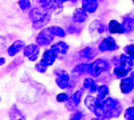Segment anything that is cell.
I'll use <instances>...</instances> for the list:
<instances>
[{
    "label": "cell",
    "instance_id": "cell-36",
    "mask_svg": "<svg viewBox=\"0 0 134 120\" xmlns=\"http://www.w3.org/2000/svg\"><path fill=\"white\" fill-rule=\"evenodd\" d=\"M52 2L55 3V4H59V5H62L63 3H66L67 0H52Z\"/></svg>",
    "mask_w": 134,
    "mask_h": 120
},
{
    "label": "cell",
    "instance_id": "cell-21",
    "mask_svg": "<svg viewBox=\"0 0 134 120\" xmlns=\"http://www.w3.org/2000/svg\"><path fill=\"white\" fill-rule=\"evenodd\" d=\"M118 64L119 65H124V67H126L127 70H130L131 71V68H133V65H134V60H133V58H130V56H127V55H121L119 58H118Z\"/></svg>",
    "mask_w": 134,
    "mask_h": 120
},
{
    "label": "cell",
    "instance_id": "cell-8",
    "mask_svg": "<svg viewBox=\"0 0 134 120\" xmlns=\"http://www.w3.org/2000/svg\"><path fill=\"white\" fill-rule=\"evenodd\" d=\"M134 88V76L130 75V76H126V78L121 79V84H119V90L124 95H127L133 91Z\"/></svg>",
    "mask_w": 134,
    "mask_h": 120
},
{
    "label": "cell",
    "instance_id": "cell-11",
    "mask_svg": "<svg viewBox=\"0 0 134 120\" xmlns=\"http://www.w3.org/2000/svg\"><path fill=\"white\" fill-rule=\"evenodd\" d=\"M24 48V41L23 40H15L12 44H11L7 49V53H8V56L11 58H14L16 56L19 52H21V49Z\"/></svg>",
    "mask_w": 134,
    "mask_h": 120
},
{
    "label": "cell",
    "instance_id": "cell-35",
    "mask_svg": "<svg viewBox=\"0 0 134 120\" xmlns=\"http://www.w3.org/2000/svg\"><path fill=\"white\" fill-rule=\"evenodd\" d=\"M50 2V0H38V3H39V5H40V8H44L47 5V3Z\"/></svg>",
    "mask_w": 134,
    "mask_h": 120
},
{
    "label": "cell",
    "instance_id": "cell-6",
    "mask_svg": "<svg viewBox=\"0 0 134 120\" xmlns=\"http://www.w3.org/2000/svg\"><path fill=\"white\" fill-rule=\"evenodd\" d=\"M118 104H119V102L117 99H114V97H106V99H103L100 102V108H102V111L105 113V120L109 119V115Z\"/></svg>",
    "mask_w": 134,
    "mask_h": 120
},
{
    "label": "cell",
    "instance_id": "cell-22",
    "mask_svg": "<svg viewBox=\"0 0 134 120\" xmlns=\"http://www.w3.org/2000/svg\"><path fill=\"white\" fill-rule=\"evenodd\" d=\"M87 68H88V63H79V64H76L75 67L72 68L71 73H72L74 78H78V76H81L82 73H86Z\"/></svg>",
    "mask_w": 134,
    "mask_h": 120
},
{
    "label": "cell",
    "instance_id": "cell-38",
    "mask_svg": "<svg viewBox=\"0 0 134 120\" xmlns=\"http://www.w3.org/2000/svg\"><path fill=\"white\" fill-rule=\"evenodd\" d=\"M67 2H70V3H76V2H79V0H67Z\"/></svg>",
    "mask_w": 134,
    "mask_h": 120
},
{
    "label": "cell",
    "instance_id": "cell-14",
    "mask_svg": "<svg viewBox=\"0 0 134 120\" xmlns=\"http://www.w3.org/2000/svg\"><path fill=\"white\" fill-rule=\"evenodd\" d=\"M57 55L51 51V49H46L43 52V55H42V60H40V63H43L46 67H48V65H52L54 63H55V60H57Z\"/></svg>",
    "mask_w": 134,
    "mask_h": 120
},
{
    "label": "cell",
    "instance_id": "cell-26",
    "mask_svg": "<svg viewBox=\"0 0 134 120\" xmlns=\"http://www.w3.org/2000/svg\"><path fill=\"white\" fill-rule=\"evenodd\" d=\"M109 87L102 84V85H98V88H97V99L102 102L103 99H106V97H109Z\"/></svg>",
    "mask_w": 134,
    "mask_h": 120
},
{
    "label": "cell",
    "instance_id": "cell-25",
    "mask_svg": "<svg viewBox=\"0 0 134 120\" xmlns=\"http://www.w3.org/2000/svg\"><path fill=\"white\" fill-rule=\"evenodd\" d=\"M129 72L130 70H127L126 67H124V65H115V68H114V76L118 79H124L126 78V76H129Z\"/></svg>",
    "mask_w": 134,
    "mask_h": 120
},
{
    "label": "cell",
    "instance_id": "cell-33",
    "mask_svg": "<svg viewBox=\"0 0 134 120\" xmlns=\"http://www.w3.org/2000/svg\"><path fill=\"white\" fill-rule=\"evenodd\" d=\"M133 51H134V44H133V43H130V44H127L125 47V55L133 58Z\"/></svg>",
    "mask_w": 134,
    "mask_h": 120
},
{
    "label": "cell",
    "instance_id": "cell-29",
    "mask_svg": "<svg viewBox=\"0 0 134 120\" xmlns=\"http://www.w3.org/2000/svg\"><path fill=\"white\" fill-rule=\"evenodd\" d=\"M124 117L126 120H134V107H129L124 112Z\"/></svg>",
    "mask_w": 134,
    "mask_h": 120
},
{
    "label": "cell",
    "instance_id": "cell-15",
    "mask_svg": "<svg viewBox=\"0 0 134 120\" xmlns=\"http://www.w3.org/2000/svg\"><path fill=\"white\" fill-rule=\"evenodd\" d=\"M48 14H51V12H48V11L43 9V8H40V7H38V8H32V9L30 11V19H31L32 21H36V20L44 17V16L48 15Z\"/></svg>",
    "mask_w": 134,
    "mask_h": 120
},
{
    "label": "cell",
    "instance_id": "cell-31",
    "mask_svg": "<svg viewBox=\"0 0 134 120\" xmlns=\"http://www.w3.org/2000/svg\"><path fill=\"white\" fill-rule=\"evenodd\" d=\"M69 97H70V95H69V93H66V92L58 93V96H57V102H59V103H66L67 100H69Z\"/></svg>",
    "mask_w": 134,
    "mask_h": 120
},
{
    "label": "cell",
    "instance_id": "cell-7",
    "mask_svg": "<svg viewBox=\"0 0 134 120\" xmlns=\"http://www.w3.org/2000/svg\"><path fill=\"white\" fill-rule=\"evenodd\" d=\"M39 52H40V48H39L38 44H35V43H31L28 46H24V48H23V55L30 61H36L38 58H39Z\"/></svg>",
    "mask_w": 134,
    "mask_h": 120
},
{
    "label": "cell",
    "instance_id": "cell-16",
    "mask_svg": "<svg viewBox=\"0 0 134 120\" xmlns=\"http://www.w3.org/2000/svg\"><path fill=\"white\" fill-rule=\"evenodd\" d=\"M79 56L85 60H91L97 56V49L90 47V46H87V47H85L79 51Z\"/></svg>",
    "mask_w": 134,
    "mask_h": 120
},
{
    "label": "cell",
    "instance_id": "cell-39",
    "mask_svg": "<svg viewBox=\"0 0 134 120\" xmlns=\"http://www.w3.org/2000/svg\"><path fill=\"white\" fill-rule=\"evenodd\" d=\"M93 120H98V119H93Z\"/></svg>",
    "mask_w": 134,
    "mask_h": 120
},
{
    "label": "cell",
    "instance_id": "cell-40",
    "mask_svg": "<svg viewBox=\"0 0 134 120\" xmlns=\"http://www.w3.org/2000/svg\"><path fill=\"white\" fill-rule=\"evenodd\" d=\"M0 100H2V97H0Z\"/></svg>",
    "mask_w": 134,
    "mask_h": 120
},
{
    "label": "cell",
    "instance_id": "cell-17",
    "mask_svg": "<svg viewBox=\"0 0 134 120\" xmlns=\"http://www.w3.org/2000/svg\"><path fill=\"white\" fill-rule=\"evenodd\" d=\"M133 27H134V21L131 16H125L124 20L121 23V28H122V34H131L133 32Z\"/></svg>",
    "mask_w": 134,
    "mask_h": 120
},
{
    "label": "cell",
    "instance_id": "cell-20",
    "mask_svg": "<svg viewBox=\"0 0 134 120\" xmlns=\"http://www.w3.org/2000/svg\"><path fill=\"white\" fill-rule=\"evenodd\" d=\"M47 31L54 36V37H64L67 35V32L64 31V28L59 27V26H51L47 28Z\"/></svg>",
    "mask_w": 134,
    "mask_h": 120
},
{
    "label": "cell",
    "instance_id": "cell-4",
    "mask_svg": "<svg viewBox=\"0 0 134 120\" xmlns=\"http://www.w3.org/2000/svg\"><path fill=\"white\" fill-rule=\"evenodd\" d=\"M117 49H118V44L113 36H107V37L102 39V41L98 46L99 52H111V51H117Z\"/></svg>",
    "mask_w": 134,
    "mask_h": 120
},
{
    "label": "cell",
    "instance_id": "cell-28",
    "mask_svg": "<svg viewBox=\"0 0 134 120\" xmlns=\"http://www.w3.org/2000/svg\"><path fill=\"white\" fill-rule=\"evenodd\" d=\"M18 5L21 11H28L31 9V2L30 0H19L18 2Z\"/></svg>",
    "mask_w": 134,
    "mask_h": 120
},
{
    "label": "cell",
    "instance_id": "cell-5",
    "mask_svg": "<svg viewBox=\"0 0 134 120\" xmlns=\"http://www.w3.org/2000/svg\"><path fill=\"white\" fill-rule=\"evenodd\" d=\"M52 41H54V36L47 31V28H43L36 35V43L35 44H38L39 47H47V46L52 44Z\"/></svg>",
    "mask_w": 134,
    "mask_h": 120
},
{
    "label": "cell",
    "instance_id": "cell-34",
    "mask_svg": "<svg viewBox=\"0 0 134 120\" xmlns=\"http://www.w3.org/2000/svg\"><path fill=\"white\" fill-rule=\"evenodd\" d=\"M82 117H83V113H82L81 111H75V112L71 115L70 120H82Z\"/></svg>",
    "mask_w": 134,
    "mask_h": 120
},
{
    "label": "cell",
    "instance_id": "cell-30",
    "mask_svg": "<svg viewBox=\"0 0 134 120\" xmlns=\"http://www.w3.org/2000/svg\"><path fill=\"white\" fill-rule=\"evenodd\" d=\"M121 112H122V105H121V103L114 108L113 111H111V113L109 115V119H111V117H118L119 115H121Z\"/></svg>",
    "mask_w": 134,
    "mask_h": 120
},
{
    "label": "cell",
    "instance_id": "cell-18",
    "mask_svg": "<svg viewBox=\"0 0 134 120\" xmlns=\"http://www.w3.org/2000/svg\"><path fill=\"white\" fill-rule=\"evenodd\" d=\"M88 15L85 12V11L82 8H75L74 12H72V20L74 23H85V21L87 20Z\"/></svg>",
    "mask_w": 134,
    "mask_h": 120
},
{
    "label": "cell",
    "instance_id": "cell-13",
    "mask_svg": "<svg viewBox=\"0 0 134 120\" xmlns=\"http://www.w3.org/2000/svg\"><path fill=\"white\" fill-rule=\"evenodd\" d=\"M105 29H106V27H105V24L100 20H93L90 23V26H88V31H90L91 35H94V36L103 34Z\"/></svg>",
    "mask_w": 134,
    "mask_h": 120
},
{
    "label": "cell",
    "instance_id": "cell-24",
    "mask_svg": "<svg viewBox=\"0 0 134 120\" xmlns=\"http://www.w3.org/2000/svg\"><path fill=\"white\" fill-rule=\"evenodd\" d=\"M50 19H51V14L46 15L44 17H42V19H39V20H36V21H32V28H35V29H43L44 26L48 24Z\"/></svg>",
    "mask_w": 134,
    "mask_h": 120
},
{
    "label": "cell",
    "instance_id": "cell-32",
    "mask_svg": "<svg viewBox=\"0 0 134 120\" xmlns=\"http://www.w3.org/2000/svg\"><path fill=\"white\" fill-rule=\"evenodd\" d=\"M35 70H36L39 73H46L47 67H46V65H44L43 63H36V64H35Z\"/></svg>",
    "mask_w": 134,
    "mask_h": 120
},
{
    "label": "cell",
    "instance_id": "cell-2",
    "mask_svg": "<svg viewBox=\"0 0 134 120\" xmlns=\"http://www.w3.org/2000/svg\"><path fill=\"white\" fill-rule=\"evenodd\" d=\"M85 105L88 111H91L97 117L95 119H105V113L102 111V108H100V100H98L95 96L93 95H87L86 99H85Z\"/></svg>",
    "mask_w": 134,
    "mask_h": 120
},
{
    "label": "cell",
    "instance_id": "cell-3",
    "mask_svg": "<svg viewBox=\"0 0 134 120\" xmlns=\"http://www.w3.org/2000/svg\"><path fill=\"white\" fill-rule=\"evenodd\" d=\"M55 73V81H57L58 87L62 90H66V88H69V87H71V78H70V75L67 71L64 70H57L54 72Z\"/></svg>",
    "mask_w": 134,
    "mask_h": 120
},
{
    "label": "cell",
    "instance_id": "cell-19",
    "mask_svg": "<svg viewBox=\"0 0 134 120\" xmlns=\"http://www.w3.org/2000/svg\"><path fill=\"white\" fill-rule=\"evenodd\" d=\"M83 88L87 90L90 93H95L97 92V88H98V84L95 81L94 78H86L83 80Z\"/></svg>",
    "mask_w": 134,
    "mask_h": 120
},
{
    "label": "cell",
    "instance_id": "cell-9",
    "mask_svg": "<svg viewBox=\"0 0 134 120\" xmlns=\"http://www.w3.org/2000/svg\"><path fill=\"white\" fill-rule=\"evenodd\" d=\"M82 96H83V90L75 91V92L69 97V100L66 102V103H67V110H70V111L75 110V108L78 107V104H79V102H81V99H82Z\"/></svg>",
    "mask_w": 134,
    "mask_h": 120
},
{
    "label": "cell",
    "instance_id": "cell-37",
    "mask_svg": "<svg viewBox=\"0 0 134 120\" xmlns=\"http://www.w3.org/2000/svg\"><path fill=\"white\" fill-rule=\"evenodd\" d=\"M4 63H5V59L4 58H0V65H3Z\"/></svg>",
    "mask_w": 134,
    "mask_h": 120
},
{
    "label": "cell",
    "instance_id": "cell-12",
    "mask_svg": "<svg viewBox=\"0 0 134 120\" xmlns=\"http://www.w3.org/2000/svg\"><path fill=\"white\" fill-rule=\"evenodd\" d=\"M55 55H66L67 53V51H69V44H67L66 41H57V43H54V44L51 46V48H50Z\"/></svg>",
    "mask_w": 134,
    "mask_h": 120
},
{
    "label": "cell",
    "instance_id": "cell-23",
    "mask_svg": "<svg viewBox=\"0 0 134 120\" xmlns=\"http://www.w3.org/2000/svg\"><path fill=\"white\" fill-rule=\"evenodd\" d=\"M107 31L110 34H122V28H121V23L118 20H110L107 24Z\"/></svg>",
    "mask_w": 134,
    "mask_h": 120
},
{
    "label": "cell",
    "instance_id": "cell-1",
    "mask_svg": "<svg viewBox=\"0 0 134 120\" xmlns=\"http://www.w3.org/2000/svg\"><path fill=\"white\" fill-rule=\"evenodd\" d=\"M109 68H110V61H107L106 59H97L88 64L87 73H90V78H97L100 73L109 71Z\"/></svg>",
    "mask_w": 134,
    "mask_h": 120
},
{
    "label": "cell",
    "instance_id": "cell-10",
    "mask_svg": "<svg viewBox=\"0 0 134 120\" xmlns=\"http://www.w3.org/2000/svg\"><path fill=\"white\" fill-rule=\"evenodd\" d=\"M98 5H99V2H98V0H82V7H81V8L88 15V14L97 12Z\"/></svg>",
    "mask_w": 134,
    "mask_h": 120
},
{
    "label": "cell",
    "instance_id": "cell-27",
    "mask_svg": "<svg viewBox=\"0 0 134 120\" xmlns=\"http://www.w3.org/2000/svg\"><path fill=\"white\" fill-rule=\"evenodd\" d=\"M9 120H26V117L16 107H12V110L9 111Z\"/></svg>",
    "mask_w": 134,
    "mask_h": 120
}]
</instances>
